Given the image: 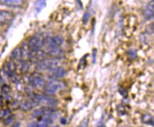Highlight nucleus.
<instances>
[{"mask_svg": "<svg viewBox=\"0 0 154 127\" xmlns=\"http://www.w3.org/2000/svg\"><path fill=\"white\" fill-rule=\"evenodd\" d=\"M33 100L37 104L45 105V107L53 108L57 105V100L54 97L48 95L34 94Z\"/></svg>", "mask_w": 154, "mask_h": 127, "instance_id": "obj_1", "label": "nucleus"}, {"mask_svg": "<svg viewBox=\"0 0 154 127\" xmlns=\"http://www.w3.org/2000/svg\"><path fill=\"white\" fill-rule=\"evenodd\" d=\"M59 64V60L57 59H44L38 62L36 67L38 71H44L47 70H50L53 68L57 67Z\"/></svg>", "mask_w": 154, "mask_h": 127, "instance_id": "obj_2", "label": "nucleus"}, {"mask_svg": "<svg viewBox=\"0 0 154 127\" xmlns=\"http://www.w3.org/2000/svg\"><path fill=\"white\" fill-rule=\"evenodd\" d=\"M45 41V39L42 34H36L30 39L28 45L31 51H39L44 45Z\"/></svg>", "mask_w": 154, "mask_h": 127, "instance_id": "obj_3", "label": "nucleus"}, {"mask_svg": "<svg viewBox=\"0 0 154 127\" xmlns=\"http://www.w3.org/2000/svg\"><path fill=\"white\" fill-rule=\"evenodd\" d=\"M65 88V84L61 81L53 80L48 82L44 87V91L48 95H53L59 90Z\"/></svg>", "mask_w": 154, "mask_h": 127, "instance_id": "obj_4", "label": "nucleus"}, {"mask_svg": "<svg viewBox=\"0 0 154 127\" xmlns=\"http://www.w3.org/2000/svg\"><path fill=\"white\" fill-rule=\"evenodd\" d=\"M64 41V38L62 36L57 35L45 39V44H47L48 50L59 47L63 43Z\"/></svg>", "mask_w": 154, "mask_h": 127, "instance_id": "obj_5", "label": "nucleus"}, {"mask_svg": "<svg viewBox=\"0 0 154 127\" xmlns=\"http://www.w3.org/2000/svg\"><path fill=\"white\" fill-rule=\"evenodd\" d=\"M55 111H56L54 110L53 108H51V107H42L41 108L35 110L33 112L32 115L33 117H36V118H39V117L43 118L47 115L54 113Z\"/></svg>", "mask_w": 154, "mask_h": 127, "instance_id": "obj_6", "label": "nucleus"}, {"mask_svg": "<svg viewBox=\"0 0 154 127\" xmlns=\"http://www.w3.org/2000/svg\"><path fill=\"white\" fill-rule=\"evenodd\" d=\"M46 54L44 51L39 50L37 51H31L29 53V58L30 61L32 62H40L42 60L45 59Z\"/></svg>", "mask_w": 154, "mask_h": 127, "instance_id": "obj_7", "label": "nucleus"}, {"mask_svg": "<svg viewBox=\"0 0 154 127\" xmlns=\"http://www.w3.org/2000/svg\"><path fill=\"white\" fill-rule=\"evenodd\" d=\"M29 82L31 85L34 87H42L44 85V81L40 75L37 73H35L30 76Z\"/></svg>", "mask_w": 154, "mask_h": 127, "instance_id": "obj_8", "label": "nucleus"}, {"mask_svg": "<svg viewBox=\"0 0 154 127\" xmlns=\"http://www.w3.org/2000/svg\"><path fill=\"white\" fill-rule=\"evenodd\" d=\"M52 76L55 78L63 77L66 75L65 70L62 67H56L49 70Z\"/></svg>", "mask_w": 154, "mask_h": 127, "instance_id": "obj_9", "label": "nucleus"}, {"mask_svg": "<svg viewBox=\"0 0 154 127\" xmlns=\"http://www.w3.org/2000/svg\"><path fill=\"white\" fill-rule=\"evenodd\" d=\"M37 104L36 102L34 101H27L24 102L20 103L19 105L21 109L23 111L30 110L32 109L34 107L37 106Z\"/></svg>", "mask_w": 154, "mask_h": 127, "instance_id": "obj_10", "label": "nucleus"}, {"mask_svg": "<svg viewBox=\"0 0 154 127\" xmlns=\"http://www.w3.org/2000/svg\"><path fill=\"white\" fill-rule=\"evenodd\" d=\"M145 14L146 19L147 20H151L154 18V1H152V2L151 1L147 5Z\"/></svg>", "mask_w": 154, "mask_h": 127, "instance_id": "obj_11", "label": "nucleus"}, {"mask_svg": "<svg viewBox=\"0 0 154 127\" xmlns=\"http://www.w3.org/2000/svg\"><path fill=\"white\" fill-rule=\"evenodd\" d=\"M12 15L10 12L7 11H0V22L2 23H7L11 20Z\"/></svg>", "mask_w": 154, "mask_h": 127, "instance_id": "obj_12", "label": "nucleus"}, {"mask_svg": "<svg viewBox=\"0 0 154 127\" xmlns=\"http://www.w3.org/2000/svg\"><path fill=\"white\" fill-rule=\"evenodd\" d=\"M29 50L30 49H29V46L27 43H24L23 44V45L20 48L22 59L29 58V53H30Z\"/></svg>", "mask_w": 154, "mask_h": 127, "instance_id": "obj_13", "label": "nucleus"}, {"mask_svg": "<svg viewBox=\"0 0 154 127\" xmlns=\"http://www.w3.org/2000/svg\"><path fill=\"white\" fill-rule=\"evenodd\" d=\"M46 6V2L45 1H38L35 2V8L38 13H39Z\"/></svg>", "mask_w": 154, "mask_h": 127, "instance_id": "obj_14", "label": "nucleus"}, {"mask_svg": "<svg viewBox=\"0 0 154 127\" xmlns=\"http://www.w3.org/2000/svg\"><path fill=\"white\" fill-rule=\"evenodd\" d=\"M12 56L15 59L17 60L18 61H20L22 59L20 48H15L14 51H12Z\"/></svg>", "mask_w": 154, "mask_h": 127, "instance_id": "obj_15", "label": "nucleus"}, {"mask_svg": "<svg viewBox=\"0 0 154 127\" xmlns=\"http://www.w3.org/2000/svg\"><path fill=\"white\" fill-rule=\"evenodd\" d=\"M142 120L143 123L149 125H153L154 124V119L153 117L149 114H145L142 118Z\"/></svg>", "mask_w": 154, "mask_h": 127, "instance_id": "obj_16", "label": "nucleus"}, {"mask_svg": "<svg viewBox=\"0 0 154 127\" xmlns=\"http://www.w3.org/2000/svg\"><path fill=\"white\" fill-rule=\"evenodd\" d=\"M48 124L43 121L32 122L28 125V127H47Z\"/></svg>", "mask_w": 154, "mask_h": 127, "instance_id": "obj_17", "label": "nucleus"}, {"mask_svg": "<svg viewBox=\"0 0 154 127\" xmlns=\"http://www.w3.org/2000/svg\"><path fill=\"white\" fill-rule=\"evenodd\" d=\"M9 77L11 81L14 83H17L20 81V76L16 74L15 72L9 75Z\"/></svg>", "mask_w": 154, "mask_h": 127, "instance_id": "obj_18", "label": "nucleus"}, {"mask_svg": "<svg viewBox=\"0 0 154 127\" xmlns=\"http://www.w3.org/2000/svg\"><path fill=\"white\" fill-rule=\"evenodd\" d=\"M5 4L8 5H18L22 4L23 1L20 0H5Z\"/></svg>", "mask_w": 154, "mask_h": 127, "instance_id": "obj_19", "label": "nucleus"}, {"mask_svg": "<svg viewBox=\"0 0 154 127\" xmlns=\"http://www.w3.org/2000/svg\"><path fill=\"white\" fill-rule=\"evenodd\" d=\"M11 88L9 85L7 84H4L1 88V92L3 95L5 96H8L9 92H10Z\"/></svg>", "mask_w": 154, "mask_h": 127, "instance_id": "obj_20", "label": "nucleus"}, {"mask_svg": "<svg viewBox=\"0 0 154 127\" xmlns=\"http://www.w3.org/2000/svg\"><path fill=\"white\" fill-rule=\"evenodd\" d=\"M21 72L22 73H26L28 71V70L29 68V65L28 64L26 61H23L21 62Z\"/></svg>", "mask_w": 154, "mask_h": 127, "instance_id": "obj_21", "label": "nucleus"}, {"mask_svg": "<svg viewBox=\"0 0 154 127\" xmlns=\"http://www.w3.org/2000/svg\"><path fill=\"white\" fill-rule=\"evenodd\" d=\"M87 56H87V55H86L84 56L83 58H82L81 59L80 61L79 64L78 65L79 69L85 68L86 66V63H87V62H86V58H87Z\"/></svg>", "mask_w": 154, "mask_h": 127, "instance_id": "obj_22", "label": "nucleus"}, {"mask_svg": "<svg viewBox=\"0 0 154 127\" xmlns=\"http://www.w3.org/2000/svg\"><path fill=\"white\" fill-rule=\"evenodd\" d=\"M90 17V13L89 11H86L84 13L83 15V19H82V21L84 24L86 25L88 23Z\"/></svg>", "mask_w": 154, "mask_h": 127, "instance_id": "obj_23", "label": "nucleus"}, {"mask_svg": "<svg viewBox=\"0 0 154 127\" xmlns=\"http://www.w3.org/2000/svg\"><path fill=\"white\" fill-rule=\"evenodd\" d=\"M15 119V115L14 114H11V115H9V116L5 119V123L6 125H10L13 122Z\"/></svg>", "mask_w": 154, "mask_h": 127, "instance_id": "obj_24", "label": "nucleus"}, {"mask_svg": "<svg viewBox=\"0 0 154 127\" xmlns=\"http://www.w3.org/2000/svg\"><path fill=\"white\" fill-rule=\"evenodd\" d=\"M128 56H130V58L132 59H136L137 57L136 51L133 49L130 50L128 51Z\"/></svg>", "mask_w": 154, "mask_h": 127, "instance_id": "obj_25", "label": "nucleus"}, {"mask_svg": "<svg viewBox=\"0 0 154 127\" xmlns=\"http://www.w3.org/2000/svg\"><path fill=\"white\" fill-rule=\"evenodd\" d=\"M96 55H97V50L94 49L93 51V63L94 64L96 62Z\"/></svg>", "mask_w": 154, "mask_h": 127, "instance_id": "obj_26", "label": "nucleus"}, {"mask_svg": "<svg viewBox=\"0 0 154 127\" xmlns=\"http://www.w3.org/2000/svg\"><path fill=\"white\" fill-rule=\"evenodd\" d=\"M11 111L10 109H6L4 112V117H8L9 115H11Z\"/></svg>", "mask_w": 154, "mask_h": 127, "instance_id": "obj_27", "label": "nucleus"}, {"mask_svg": "<svg viewBox=\"0 0 154 127\" xmlns=\"http://www.w3.org/2000/svg\"><path fill=\"white\" fill-rule=\"evenodd\" d=\"M88 120H85L83 122V123L81 124V125L79 127H88Z\"/></svg>", "mask_w": 154, "mask_h": 127, "instance_id": "obj_28", "label": "nucleus"}, {"mask_svg": "<svg viewBox=\"0 0 154 127\" xmlns=\"http://www.w3.org/2000/svg\"><path fill=\"white\" fill-rule=\"evenodd\" d=\"M20 122H16L12 124L11 127H20Z\"/></svg>", "mask_w": 154, "mask_h": 127, "instance_id": "obj_29", "label": "nucleus"}, {"mask_svg": "<svg viewBox=\"0 0 154 127\" xmlns=\"http://www.w3.org/2000/svg\"><path fill=\"white\" fill-rule=\"evenodd\" d=\"M60 122L62 124L65 125L67 123V120L65 118H62L61 119Z\"/></svg>", "mask_w": 154, "mask_h": 127, "instance_id": "obj_30", "label": "nucleus"}, {"mask_svg": "<svg viewBox=\"0 0 154 127\" xmlns=\"http://www.w3.org/2000/svg\"><path fill=\"white\" fill-rule=\"evenodd\" d=\"M3 100H2V97L1 96H0V107L3 105Z\"/></svg>", "mask_w": 154, "mask_h": 127, "instance_id": "obj_31", "label": "nucleus"}, {"mask_svg": "<svg viewBox=\"0 0 154 127\" xmlns=\"http://www.w3.org/2000/svg\"><path fill=\"white\" fill-rule=\"evenodd\" d=\"M4 112H5V110H0V117H4Z\"/></svg>", "mask_w": 154, "mask_h": 127, "instance_id": "obj_32", "label": "nucleus"}, {"mask_svg": "<svg viewBox=\"0 0 154 127\" xmlns=\"http://www.w3.org/2000/svg\"><path fill=\"white\" fill-rule=\"evenodd\" d=\"M58 127V126H54V127Z\"/></svg>", "mask_w": 154, "mask_h": 127, "instance_id": "obj_33", "label": "nucleus"}]
</instances>
